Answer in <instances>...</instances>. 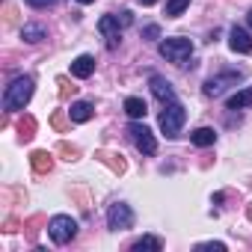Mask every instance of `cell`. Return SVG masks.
Instances as JSON below:
<instances>
[{"mask_svg":"<svg viewBox=\"0 0 252 252\" xmlns=\"http://www.w3.org/2000/svg\"><path fill=\"white\" fill-rule=\"evenodd\" d=\"M33 92H36V80H33L30 74H21V77H15V80L6 86V92H3V107H6L9 113L24 110V107L30 104Z\"/></svg>","mask_w":252,"mask_h":252,"instance_id":"obj_1","label":"cell"},{"mask_svg":"<svg viewBox=\"0 0 252 252\" xmlns=\"http://www.w3.org/2000/svg\"><path fill=\"white\" fill-rule=\"evenodd\" d=\"M160 57L166 63H175L181 68H193V42L184 39V36H172V39H163L160 42Z\"/></svg>","mask_w":252,"mask_h":252,"instance_id":"obj_2","label":"cell"},{"mask_svg":"<svg viewBox=\"0 0 252 252\" xmlns=\"http://www.w3.org/2000/svg\"><path fill=\"white\" fill-rule=\"evenodd\" d=\"M184 122H187V110H184L178 101L163 104V110H160V131H163L169 140H175V137L181 134Z\"/></svg>","mask_w":252,"mask_h":252,"instance_id":"obj_3","label":"cell"},{"mask_svg":"<svg viewBox=\"0 0 252 252\" xmlns=\"http://www.w3.org/2000/svg\"><path fill=\"white\" fill-rule=\"evenodd\" d=\"M48 234H51L54 243L63 246V243L74 240V234H77V220L68 217V214H57V217H51V222H48Z\"/></svg>","mask_w":252,"mask_h":252,"instance_id":"obj_4","label":"cell"},{"mask_svg":"<svg viewBox=\"0 0 252 252\" xmlns=\"http://www.w3.org/2000/svg\"><path fill=\"white\" fill-rule=\"evenodd\" d=\"M240 80H243V71H240V68H237V71H234V68H231V71H220V74H214V77L205 80V95H208V98H220L225 89L237 86Z\"/></svg>","mask_w":252,"mask_h":252,"instance_id":"obj_5","label":"cell"},{"mask_svg":"<svg viewBox=\"0 0 252 252\" xmlns=\"http://www.w3.org/2000/svg\"><path fill=\"white\" fill-rule=\"evenodd\" d=\"M107 228L110 231H128V228H134V211H131V205H125V202L110 205V211H107Z\"/></svg>","mask_w":252,"mask_h":252,"instance_id":"obj_6","label":"cell"},{"mask_svg":"<svg viewBox=\"0 0 252 252\" xmlns=\"http://www.w3.org/2000/svg\"><path fill=\"white\" fill-rule=\"evenodd\" d=\"M128 134H131V140H134V146L143 152V155H155L158 152V140H155V134L146 128V125H140V122H134L131 128H128Z\"/></svg>","mask_w":252,"mask_h":252,"instance_id":"obj_7","label":"cell"},{"mask_svg":"<svg viewBox=\"0 0 252 252\" xmlns=\"http://www.w3.org/2000/svg\"><path fill=\"white\" fill-rule=\"evenodd\" d=\"M98 30H101V36L107 39V48L116 51L119 42H122V24H119V18H116V15H101Z\"/></svg>","mask_w":252,"mask_h":252,"instance_id":"obj_8","label":"cell"},{"mask_svg":"<svg viewBox=\"0 0 252 252\" xmlns=\"http://www.w3.org/2000/svg\"><path fill=\"white\" fill-rule=\"evenodd\" d=\"M228 48H231L234 54H249V51H252V36H249L243 27L234 24V27L228 30Z\"/></svg>","mask_w":252,"mask_h":252,"instance_id":"obj_9","label":"cell"},{"mask_svg":"<svg viewBox=\"0 0 252 252\" xmlns=\"http://www.w3.org/2000/svg\"><path fill=\"white\" fill-rule=\"evenodd\" d=\"M152 95L160 101V104H169V101H175V89H172V83L166 80V77H160V74H152Z\"/></svg>","mask_w":252,"mask_h":252,"instance_id":"obj_10","label":"cell"},{"mask_svg":"<svg viewBox=\"0 0 252 252\" xmlns=\"http://www.w3.org/2000/svg\"><path fill=\"white\" fill-rule=\"evenodd\" d=\"M92 71H95V60H92L89 54H80V57L71 63V74H74V77H80V80H86Z\"/></svg>","mask_w":252,"mask_h":252,"instance_id":"obj_11","label":"cell"},{"mask_svg":"<svg viewBox=\"0 0 252 252\" xmlns=\"http://www.w3.org/2000/svg\"><path fill=\"white\" fill-rule=\"evenodd\" d=\"M21 39L30 42V45H39V42L48 39V30H45L42 24H24V27H21Z\"/></svg>","mask_w":252,"mask_h":252,"instance_id":"obj_12","label":"cell"},{"mask_svg":"<svg viewBox=\"0 0 252 252\" xmlns=\"http://www.w3.org/2000/svg\"><path fill=\"white\" fill-rule=\"evenodd\" d=\"M246 107H252V86H243L228 98V110H246Z\"/></svg>","mask_w":252,"mask_h":252,"instance_id":"obj_13","label":"cell"},{"mask_svg":"<svg viewBox=\"0 0 252 252\" xmlns=\"http://www.w3.org/2000/svg\"><path fill=\"white\" fill-rule=\"evenodd\" d=\"M92 104L89 101H74L71 104V110H68V116H71V122H89L92 119Z\"/></svg>","mask_w":252,"mask_h":252,"instance_id":"obj_14","label":"cell"},{"mask_svg":"<svg viewBox=\"0 0 252 252\" xmlns=\"http://www.w3.org/2000/svg\"><path fill=\"white\" fill-rule=\"evenodd\" d=\"M190 140H193V146L208 149V146H214V143H217V134H214V128H196V131L190 134Z\"/></svg>","mask_w":252,"mask_h":252,"instance_id":"obj_15","label":"cell"},{"mask_svg":"<svg viewBox=\"0 0 252 252\" xmlns=\"http://www.w3.org/2000/svg\"><path fill=\"white\" fill-rule=\"evenodd\" d=\"M160 249H163V243H160L158 237H152V234L134 240V246H131V252H160Z\"/></svg>","mask_w":252,"mask_h":252,"instance_id":"obj_16","label":"cell"},{"mask_svg":"<svg viewBox=\"0 0 252 252\" xmlns=\"http://www.w3.org/2000/svg\"><path fill=\"white\" fill-rule=\"evenodd\" d=\"M125 113H128L131 119H146L149 107H146L143 98H128V101H125Z\"/></svg>","mask_w":252,"mask_h":252,"instance_id":"obj_17","label":"cell"},{"mask_svg":"<svg viewBox=\"0 0 252 252\" xmlns=\"http://www.w3.org/2000/svg\"><path fill=\"white\" fill-rule=\"evenodd\" d=\"M187 6H190V0H166V15L169 18H178Z\"/></svg>","mask_w":252,"mask_h":252,"instance_id":"obj_18","label":"cell"},{"mask_svg":"<svg viewBox=\"0 0 252 252\" xmlns=\"http://www.w3.org/2000/svg\"><path fill=\"white\" fill-rule=\"evenodd\" d=\"M33 163H36V169H51V158L45 152H36L33 155Z\"/></svg>","mask_w":252,"mask_h":252,"instance_id":"obj_19","label":"cell"},{"mask_svg":"<svg viewBox=\"0 0 252 252\" xmlns=\"http://www.w3.org/2000/svg\"><path fill=\"white\" fill-rule=\"evenodd\" d=\"M143 39H149V42H155V39H160V27H158V24H149V27L143 30Z\"/></svg>","mask_w":252,"mask_h":252,"instance_id":"obj_20","label":"cell"},{"mask_svg":"<svg viewBox=\"0 0 252 252\" xmlns=\"http://www.w3.org/2000/svg\"><path fill=\"white\" fill-rule=\"evenodd\" d=\"M196 249H217V252H225V243H220V240H205V243H199Z\"/></svg>","mask_w":252,"mask_h":252,"instance_id":"obj_21","label":"cell"},{"mask_svg":"<svg viewBox=\"0 0 252 252\" xmlns=\"http://www.w3.org/2000/svg\"><path fill=\"white\" fill-rule=\"evenodd\" d=\"M27 6H33V9H48V6H54L57 0H24Z\"/></svg>","mask_w":252,"mask_h":252,"instance_id":"obj_22","label":"cell"},{"mask_svg":"<svg viewBox=\"0 0 252 252\" xmlns=\"http://www.w3.org/2000/svg\"><path fill=\"white\" fill-rule=\"evenodd\" d=\"M116 18H119V24H122V27H128V24H134V15H131L128 9H125V12H119Z\"/></svg>","mask_w":252,"mask_h":252,"instance_id":"obj_23","label":"cell"},{"mask_svg":"<svg viewBox=\"0 0 252 252\" xmlns=\"http://www.w3.org/2000/svg\"><path fill=\"white\" fill-rule=\"evenodd\" d=\"M140 3H143V6H155V3H158V0H140Z\"/></svg>","mask_w":252,"mask_h":252,"instance_id":"obj_24","label":"cell"},{"mask_svg":"<svg viewBox=\"0 0 252 252\" xmlns=\"http://www.w3.org/2000/svg\"><path fill=\"white\" fill-rule=\"evenodd\" d=\"M246 21H249V27H252V9H249V15H246Z\"/></svg>","mask_w":252,"mask_h":252,"instance_id":"obj_25","label":"cell"},{"mask_svg":"<svg viewBox=\"0 0 252 252\" xmlns=\"http://www.w3.org/2000/svg\"><path fill=\"white\" fill-rule=\"evenodd\" d=\"M77 3H95V0H77Z\"/></svg>","mask_w":252,"mask_h":252,"instance_id":"obj_26","label":"cell"}]
</instances>
